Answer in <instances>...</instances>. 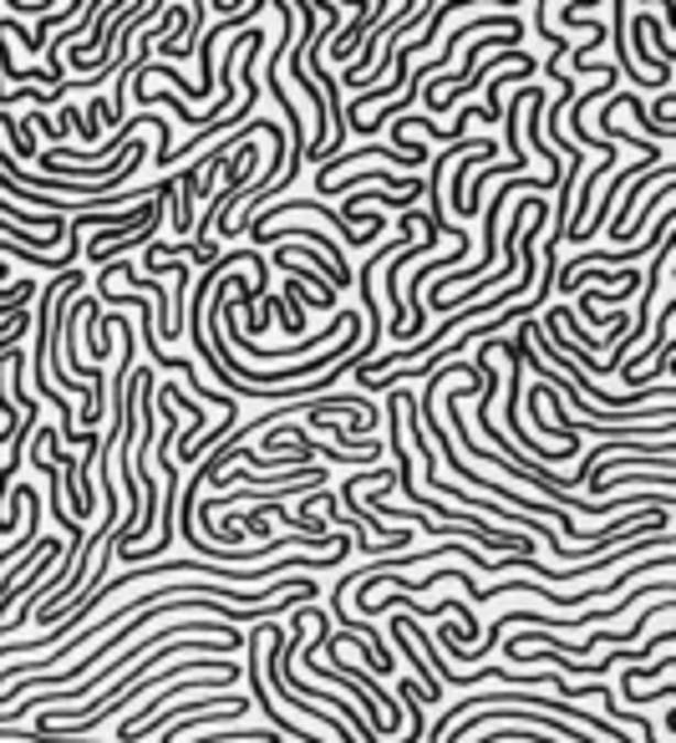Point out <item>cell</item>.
I'll return each mask as SVG.
<instances>
[{"instance_id":"1","label":"cell","mask_w":676,"mask_h":743,"mask_svg":"<svg viewBox=\"0 0 676 743\" xmlns=\"http://www.w3.org/2000/svg\"><path fill=\"white\" fill-rule=\"evenodd\" d=\"M636 31H651V56L672 67V62H676V46H672V36H666V26H662V21H656V15H641V21H636Z\"/></svg>"}]
</instances>
